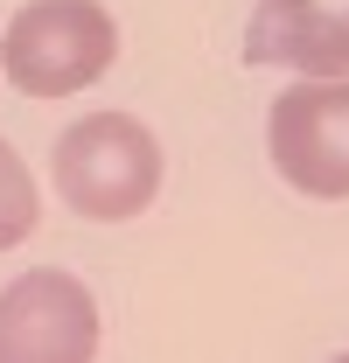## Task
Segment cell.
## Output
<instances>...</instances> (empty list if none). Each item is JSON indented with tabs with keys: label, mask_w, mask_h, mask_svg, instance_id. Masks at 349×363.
<instances>
[{
	"label": "cell",
	"mask_w": 349,
	"mask_h": 363,
	"mask_svg": "<svg viewBox=\"0 0 349 363\" xmlns=\"http://www.w3.org/2000/svg\"><path fill=\"white\" fill-rule=\"evenodd\" d=\"M56 196L91 224H126L161 196V140L133 112H91L56 140Z\"/></svg>",
	"instance_id": "cell-1"
},
{
	"label": "cell",
	"mask_w": 349,
	"mask_h": 363,
	"mask_svg": "<svg viewBox=\"0 0 349 363\" xmlns=\"http://www.w3.org/2000/svg\"><path fill=\"white\" fill-rule=\"evenodd\" d=\"M112 56H119V21L98 0H28L7 21L0 70L28 98H70V91L98 84L112 70Z\"/></svg>",
	"instance_id": "cell-2"
},
{
	"label": "cell",
	"mask_w": 349,
	"mask_h": 363,
	"mask_svg": "<svg viewBox=\"0 0 349 363\" xmlns=\"http://www.w3.org/2000/svg\"><path fill=\"white\" fill-rule=\"evenodd\" d=\"M272 168L301 196L343 203L349 196V77H301L265 112Z\"/></svg>",
	"instance_id": "cell-3"
},
{
	"label": "cell",
	"mask_w": 349,
	"mask_h": 363,
	"mask_svg": "<svg viewBox=\"0 0 349 363\" xmlns=\"http://www.w3.org/2000/svg\"><path fill=\"white\" fill-rule=\"evenodd\" d=\"M98 357V301L77 272L35 266L0 294V363H84Z\"/></svg>",
	"instance_id": "cell-4"
},
{
	"label": "cell",
	"mask_w": 349,
	"mask_h": 363,
	"mask_svg": "<svg viewBox=\"0 0 349 363\" xmlns=\"http://www.w3.org/2000/svg\"><path fill=\"white\" fill-rule=\"evenodd\" d=\"M252 70H301V77H349V14L321 0H259L245 21Z\"/></svg>",
	"instance_id": "cell-5"
},
{
	"label": "cell",
	"mask_w": 349,
	"mask_h": 363,
	"mask_svg": "<svg viewBox=\"0 0 349 363\" xmlns=\"http://www.w3.org/2000/svg\"><path fill=\"white\" fill-rule=\"evenodd\" d=\"M35 217H43V210H35V175H28V161L0 140V252L21 245V238L35 230Z\"/></svg>",
	"instance_id": "cell-6"
}]
</instances>
